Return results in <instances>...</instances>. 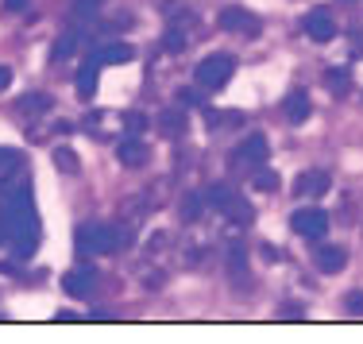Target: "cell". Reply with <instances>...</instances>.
Wrapping results in <instances>:
<instances>
[{"label":"cell","mask_w":363,"mask_h":344,"mask_svg":"<svg viewBox=\"0 0 363 344\" xmlns=\"http://www.w3.org/2000/svg\"><path fill=\"white\" fill-rule=\"evenodd\" d=\"M309 113H313V105H309L306 89H294L290 97H286V116H290V124H306Z\"/></svg>","instance_id":"cell-14"},{"label":"cell","mask_w":363,"mask_h":344,"mask_svg":"<svg viewBox=\"0 0 363 344\" xmlns=\"http://www.w3.org/2000/svg\"><path fill=\"white\" fill-rule=\"evenodd\" d=\"M348 82H352L348 70H328V74H325V85H328V89H348Z\"/></svg>","instance_id":"cell-25"},{"label":"cell","mask_w":363,"mask_h":344,"mask_svg":"<svg viewBox=\"0 0 363 344\" xmlns=\"http://www.w3.org/2000/svg\"><path fill=\"white\" fill-rule=\"evenodd\" d=\"M236 155H240V162H247V167H263L267 162V155H271V148H267V135H247L244 143L236 148Z\"/></svg>","instance_id":"cell-9"},{"label":"cell","mask_w":363,"mask_h":344,"mask_svg":"<svg viewBox=\"0 0 363 344\" xmlns=\"http://www.w3.org/2000/svg\"><path fill=\"white\" fill-rule=\"evenodd\" d=\"M162 47H167L170 55H182V50H186V35H182L178 28H170L167 35H162Z\"/></svg>","instance_id":"cell-23"},{"label":"cell","mask_w":363,"mask_h":344,"mask_svg":"<svg viewBox=\"0 0 363 344\" xmlns=\"http://www.w3.org/2000/svg\"><path fill=\"white\" fill-rule=\"evenodd\" d=\"M328 186H333V178H328L325 170H309V174H298L294 194H298V197H325Z\"/></svg>","instance_id":"cell-8"},{"label":"cell","mask_w":363,"mask_h":344,"mask_svg":"<svg viewBox=\"0 0 363 344\" xmlns=\"http://www.w3.org/2000/svg\"><path fill=\"white\" fill-rule=\"evenodd\" d=\"M317 267H321L325 274H336V271H344V267H348V252H344V248H336V244H325V248H317Z\"/></svg>","instance_id":"cell-11"},{"label":"cell","mask_w":363,"mask_h":344,"mask_svg":"<svg viewBox=\"0 0 363 344\" xmlns=\"http://www.w3.org/2000/svg\"><path fill=\"white\" fill-rule=\"evenodd\" d=\"M290 228L298 232V236H306V240H321L328 232V213L317 209V205H306V209H298L290 217Z\"/></svg>","instance_id":"cell-3"},{"label":"cell","mask_w":363,"mask_h":344,"mask_svg":"<svg viewBox=\"0 0 363 344\" xmlns=\"http://www.w3.org/2000/svg\"><path fill=\"white\" fill-rule=\"evenodd\" d=\"M232 197H236V190H232V186H224V182H217V186H209V190H205V205H213V209H224Z\"/></svg>","instance_id":"cell-18"},{"label":"cell","mask_w":363,"mask_h":344,"mask_svg":"<svg viewBox=\"0 0 363 344\" xmlns=\"http://www.w3.org/2000/svg\"><path fill=\"white\" fill-rule=\"evenodd\" d=\"M8 85H12V70H8V66H0V89H8Z\"/></svg>","instance_id":"cell-31"},{"label":"cell","mask_w":363,"mask_h":344,"mask_svg":"<svg viewBox=\"0 0 363 344\" xmlns=\"http://www.w3.org/2000/svg\"><path fill=\"white\" fill-rule=\"evenodd\" d=\"M255 186H259V190L271 194L274 186H279V174H274V170H259V174H255Z\"/></svg>","instance_id":"cell-26"},{"label":"cell","mask_w":363,"mask_h":344,"mask_svg":"<svg viewBox=\"0 0 363 344\" xmlns=\"http://www.w3.org/2000/svg\"><path fill=\"white\" fill-rule=\"evenodd\" d=\"M178 105H186V109L201 105V93H197V89H178Z\"/></svg>","instance_id":"cell-27"},{"label":"cell","mask_w":363,"mask_h":344,"mask_svg":"<svg viewBox=\"0 0 363 344\" xmlns=\"http://www.w3.org/2000/svg\"><path fill=\"white\" fill-rule=\"evenodd\" d=\"M16 170H20V155L12 148H0V182H4L8 174H16Z\"/></svg>","instance_id":"cell-22"},{"label":"cell","mask_w":363,"mask_h":344,"mask_svg":"<svg viewBox=\"0 0 363 344\" xmlns=\"http://www.w3.org/2000/svg\"><path fill=\"white\" fill-rule=\"evenodd\" d=\"M116 159L124 162V167H143V162H147V148L140 140H124L116 148Z\"/></svg>","instance_id":"cell-15"},{"label":"cell","mask_w":363,"mask_h":344,"mask_svg":"<svg viewBox=\"0 0 363 344\" xmlns=\"http://www.w3.org/2000/svg\"><path fill=\"white\" fill-rule=\"evenodd\" d=\"M101 4H105V0H74V12L77 16H89V12H97Z\"/></svg>","instance_id":"cell-28"},{"label":"cell","mask_w":363,"mask_h":344,"mask_svg":"<svg viewBox=\"0 0 363 344\" xmlns=\"http://www.w3.org/2000/svg\"><path fill=\"white\" fill-rule=\"evenodd\" d=\"M220 28L224 31H236V35L255 39L259 31H263V23H259L252 12H244V8H224V12H220Z\"/></svg>","instance_id":"cell-5"},{"label":"cell","mask_w":363,"mask_h":344,"mask_svg":"<svg viewBox=\"0 0 363 344\" xmlns=\"http://www.w3.org/2000/svg\"><path fill=\"white\" fill-rule=\"evenodd\" d=\"M232 74H236V58L232 55H209V58L197 62V85H205V89H220V85H228Z\"/></svg>","instance_id":"cell-2"},{"label":"cell","mask_w":363,"mask_h":344,"mask_svg":"<svg viewBox=\"0 0 363 344\" xmlns=\"http://www.w3.org/2000/svg\"><path fill=\"white\" fill-rule=\"evenodd\" d=\"M120 244V232L105 225V221H89V225H77L74 232V252L77 255H108L116 252Z\"/></svg>","instance_id":"cell-1"},{"label":"cell","mask_w":363,"mask_h":344,"mask_svg":"<svg viewBox=\"0 0 363 344\" xmlns=\"http://www.w3.org/2000/svg\"><path fill=\"white\" fill-rule=\"evenodd\" d=\"M344 306H348L352 314H363V290H352V294L344 298Z\"/></svg>","instance_id":"cell-29"},{"label":"cell","mask_w":363,"mask_h":344,"mask_svg":"<svg viewBox=\"0 0 363 344\" xmlns=\"http://www.w3.org/2000/svg\"><path fill=\"white\" fill-rule=\"evenodd\" d=\"M159 132H162V135H170V140H178V135L186 132V105L167 109V113L159 116Z\"/></svg>","instance_id":"cell-12"},{"label":"cell","mask_w":363,"mask_h":344,"mask_svg":"<svg viewBox=\"0 0 363 344\" xmlns=\"http://www.w3.org/2000/svg\"><path fill=\"white\" fill-rule=\"evenodd\" d=\"M147 124H151V120H147L143 113H128V116H124V132H128V135H140Z\"/></svg>","instance_id":"cell-24"},{"label":"cell","mask_w":363,"mask_h":344,"mask_svg":"<svg viewBox=\"0 0 363 344\" xmlns=\"http://www.w3.org/2000/svg\"><path fill=\"white\" fill-rule=\"evenodd\" d=\"M50 159H55V170H62V174H77L82 170V162H77V155L70 148H55Z\"/></svg>","instance_id":"cell-17"},{"label":"cell","mask_w":363,"mask_h":344,"mask_svg":"<svg viewBox=\"0 0 363 344\" xmlns=\"http://www.w3.org/2000/svg\"><path fill=\"white\" fill-rule=\"evenodd\" d=\"M62 290L70 298H89L93 290H97V271L89 267V263H82V267H70L62 274Z\"/></svg>","instance_id":"cell-4"},{"label":"cell","mask_w":363,"mask_h":344,"mask_svg":"<svg viewBox=\"0 0 363 344\" xmlns=\"http://www.w3.org/2000/svg\"><path fill=\"white\" fill-rule=\"evenodd\" d=\"M301 31H306L313 43H328L336 35V23H333V16H328L325 8H313V12H306V20H301Z\"/></svg>","instance_id":"cell-6"},{"label":"cell","mask_w":363,"mask_h":344,"mask_svg":"<svg viewBox=\"0 0 363 344\" xmlns=\"http://www.w3.org/2000/svg\"><path fill=\"white\" fill-rule=\"evenodd\" d=\"M220 213H224V217L232 221V225H240V228H247V225H252V221H255V209H252V205H247V201H244V197H240V194L232 197V201L224 205Z\"/></svg>","instance_id":"cell-13"},{"label":"cell","mask_w":363,"mask_h":344,"mask_svg":"<svg viewBox=\"0 0 363 344\" xmlns=\"http://www.w3.org/2000/svg\"><path fill=\"white\" fill-rule=\"evenodd\" d=\"M74 47H77V35H74V31H66V35L50 47V62H66V58L74 55Z\"/></svg>","instance_id":"cell-20"},{"label":"cell","mask_w":363,"mask_h":344,"mask_svg":"<svg viewBox=\"0 0 363 344\" xmlns=\"http://www.w3.org/2000/svg\"><path fill=\"white\" fill-rule=\"evenodd\" d=\"M50 105H55V101H50V93H28V97H20V113L23 116H39V113H50Z\"/></svg>","instance_id":"cell-16"},{"label":"cell","mask_w":363,"mask_h":344,"mask_svg":"<svg viewBox=\"0 0 363 344\" xmlns=\"http://www.w3.org/2000/svg\"><path fill=\"white\" fill-rule=\"evenodd\" d=\"M228 271H232V279H244V274H247V252H244V244H232L228 248Z\"/></svg>","instance_id":"cell-19"},{"label":"cell","mask_w":363,"mask_h":344,"mask_svg":"<svg viewBox=\"0 0 363 344\" xmlns=\"http://www.w3.org/2000/svg\"><path fill=\"white\" fill-rule=\"evenodd\" d=\"M132 55L135 50L128 47V43H105V47H97L89 58H97L101 66H124V62H132Z\"/></svg>","instance_id":"cell-10"},{"label":"cell","mask_w":363,"mask_h":344,"mask_svg":"<svg viewBox=\"0 0 363 344\" xmlns=\"http://www.w3.org/2000/svg\"><path fill=\"white\" fill-rule=\"evenodd\" d=\"M97 82H101V62H97V58H85V62L77 66V74H74V89H77V97L89 101L93 93H97Z\"/></svg>","instance_id":"cell-7"},{"label":"cell","mask_w":363,"mask_h":344,"mask_svg":"<svg viewBox=\"0 0 363 344\" xmlns=\"http://www.w3.org/2000/svg\"><path fill=\"white\" fill-rule=\"evenodd\" d=\"M4 8H8V12H23V8H28V0H4Z\"/></svg>","instance_id":"cell-30"},{"label":"cell","mask_w":363,"mask_h":344,"mask_svg":"<svg viewBox=\"0 0 363 344\" xmlns=\"http://www.w3.org/2000/svg\"><path fill=\"white\" fill-rule=\"evenodd\" d=\"M201 209H205V194H186V197H182V217H186V221H197V217H201Z\"/></svg>","instance_id":"cell-21"}]
</instances>
